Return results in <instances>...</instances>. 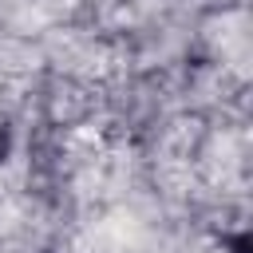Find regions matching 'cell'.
I'll return each mask as SVG.
<instances>
[{"label":"cell","mask_w":253,"mask_h":253,"mask_svg":"<svg viewBox=\"0 0 253 253\" xmlns=\"http://www.w3.org/2000/svg\"><path fill=\"white\" fill-rule=\"evenodd\" d=\"M4 150H8V134L0 130V158H4Z\"/></svg>","instance_id":"cell-1"}]
</instances>
